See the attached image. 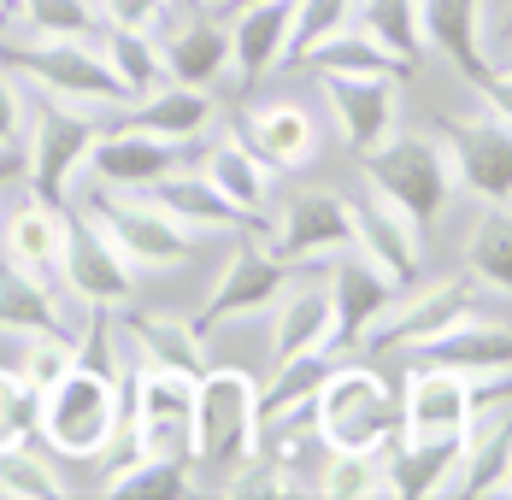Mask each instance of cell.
<instances>
[{"label":"cell","instance_id":"cell-13","mask_svg":"<svg viewBox=\"0 0 512 500\" xmlns=\"http://www.w3.org/2000/svg\"><path fill=\"white\" fill-rule=\"evenodd\" d=\"M124 442L154 459L189 465L195 459V371L136 359V371L124 377Z\"/></svg>","mask_w":512,"mask_h":500},{"label":"cell","instance_id":"cell-19","mask_svg":"<svg viewBox=\"0 0 512 500\" xmlns=\"http://www.w3.org/2000/svg\"><path fill=\"white\" fill-rule=\"evenodd\" d=\"M65 236H71V206L36 195L24 177L6 189L0 200V259L42 277V283H59V259H65Z\"/></svg>","mask_w":512,"mask_h":500},{"label":"cell","instance_id":"cell-41","mask_svg":"<svg viewBox=\"0 0 512 500\" xmlns=\"http://www.w3.org/2000/svg\"><path fill=\"white\" fill-rule=\"evenodd\" d=\"M12 183H18V159H12V153H0V200H6Z\"/></svg>","mask_w":512,"mask_h":500},{"label":"cell","instance_id":"cell-31","mask_svg":"<svg viewBox=\"0 0 512 500\" xmlns=\"http://www.w3.org/2000/svg\"><path fill=\"white\" fill-rule=\"evenodd\" d=\"M301 71H354V77H365V71H401V77H412L407 65L383 48L365 24H342V30H330L324 42H312V48L301 53Z\"/></svg>","mask_w":512,"mask_h":500},{"label":"cell","instance_id":"cell-34","mask_svg":"<svg viewBox=\"0 0 512 500\" xmlns=\"http://www.w3.org/2000/svg\"><path fill=\"white\" fill-rule=\"evenodd\" d=\"M354 24H365L383 48L407 65L412 77L430 65V59H424V36H418V0H359Z\"/></svg>","mask_w":512,"mask_h":500},{"label":"cell","instance_id":"cell-28","mask_svg":"<svg viewBox=\"0 0 512 500\" xmlns=\"http://www.w3.org/2000/svg\"><path fill=\"white\" fill-rule=\"evenodd\" d=\"M148 195H154L165 212H177L183 224H195L201 236H212V242H218V236H230V230H254V224H236V218H230V206L218 200V189L201 177V165H195V159H183L171 177H159Z\"/></svg>","mask_w":512,"mask_h":500},{"label":"cell","instance_id":"cell-11","mask_svg":"<svg viewBox=\"0 0 512 500\" xmlns=\"http://www.w3.org/2000/svg\"><path fill=\"white\" fill-rule=\"evenodd\" d=\"M312 95L324 106V124H330V142L348 153V159H365L377 153L412 112V77L401 71H307Z\"/></svg>","mask_w":512,"mask_h":500},{"label":"cell","instance_id":"cell-6","mask_svg":"<svg viewBox=\"0 0 512 500\" xmlns=\"http://www.w3.org/2000/svg\"><path fill=\"white\" fill-rule=\"evenodd\" d=\"M354 171L371 183V189H383L395 206H407L412 218L430 230V242L448 230V218L465 206L460 177H454V159H448V148L436 142V130H424L418 118H407L377 153L354 159Z\"/></svg>","mask_w":512,"mask_h":500},{"label":"cell","instance_id":"cell-16","mask_svg":"<svg viewBox=\"0 0 512 500\" xmlns=\"http://www.w3.org/2000/svg\"><path fill=\"white\" fill-rule=\"evenodd\" d=\"M342 189H348V212H354V253L371 259L383 277L412 283V277L430 265V230L412 218L407 206H395L383 189H371L359 171Z\"/></svg>","mask_w":512,"mask_h":500},{"label":"cell","instance_id":"cell-26","mask_svg":"<svg viewBox=\"0 0 512 500\" xmlns=\"http://www.w3.org/2000/svg\"><path fill=\"white\" fill-rule=\"evenodd\" d=\"M130 324V342H136V359H154V365H171V371H206V336L201 318L183 306V300H136L124 312Z\"/></svg>","mask_w":512,"mask_h":500},{"label":"cell","instance_id":"cell-40","mask_svg":"<svg viewBox=\"0 0 512 500\" xmlns=\"http://www.w3.org/2000/svg\"><path fill=\"white\" fill-rule=\"evenodd\" d=\"M477 95H483V100H489V106H495V112L512 124V71H501V65H495V71L477 83Z\"/></svg>","mask_w":512,"mask_h":500},{"label":"cell","instance_id":"cell-3","mask_svg":"<svg viewBox=\"0 0 512 500\" xmlns=\"http://www.w3.org/2000/svg\"><path fill=\"white\" fill-rule=\"evenodd\" d=\"M0 59L18 71L24 89L59 100L83 118L112 124L130 106V95L118 89L95 36H36V30H18V24H0Z\"/></svg>","mask_w":512,"mask_h":500},{"label":"cell","instance_id":"cell-17","mask_svg":"<svg viewBox=\"0 0 512 500\" xmlns=\"http://www.w3.org/2000/svg\"><path fill=\"white\" fill-rule=\"evenodd\" d=\"M401 442H460L465 418H471V377L436 359H401Z\"/></svg>","mask_w":512,"mask_h":500},{"label":"cell","instance_id":"cell-39","mask_svg":"<svg viewBox=\"0 0 512 500\" xmlns=\"http://www.w3.org/2000/svg\"><path fill=\"white\" fill-rule=\"evenodd\" d=\"M24 100H30V89H24L18 71L0 59V153H12L18 136H24Z\"/></svg>","mask_w":512,"mask_h":500},{"label":"cell","instance_id":"cell-14","mask_svg":"<svg viewBox=\"0 0 512 500\" xmlns=\"http://www.w3.org/2000/svg\"><path fill=\"white\" fill-rule=\"evenodd\" d=\"M295 265H283L277 253L265 248L259 230H230L218 236V248L206 259L201 295H195V318H242V312H271V300L283 295Z\"/></svg>","mask_w":512,"mask_h":500},{"label":"cell","instance_id":"cell-10","mask_svg":"<svg viewBox=\"0 0 512 500\" xmlns=\"http://www.w3.org/2000/svg\"><path fill=\"white\" fill-rule=\"evenodd\" d=\"M230 124L248 136V148L289 183V177H307L318 171V159L330 153V124H324V106L307 89H271L259 83L254 95H242L230 106Z\"/></svg>","mask_w":512,"mask_h":500},{"label":"cell","instance_id":"cell-21","mask_svg":"<svg viewBox=\"0 0 512 500\" xmlns=\"http://www.w3.org/2000/svg\"><path fill=\"white\" fill-rule=\"evenodd\" d=\"M265 342H271V359H289V353H336V300H330L324 265L289 271L283 295L271 300V312H265Z\"/></svg>","mask_w":512,"mask_h":500},{"label":"cell","instance_id":"cell-18","mask_svg":"<svg viewBox=\"0 0 512 500\" xmlns=\"http://www.w3.org/2000/svg\"><path fill=\"white\" fill-rule=\"evenodd\" d=\"M195 165H201V177L218 189V200L230 206V218L236 224H265V212L277 206V189H283V177L248 148V136L230 124V112H224V124L206 136L201 148H195Z\"/></svg>","mask_w":512,"mask_h":500},{"label":"cell","instance_id":"cell-24","mask_svg":"<svg viewBox=\"0 0 512 500\" xmlns=\"http://www.w3.org/2000/svg\"><path fill=\"white\" fill-rule=\"evenodd\" d=\"M224 112H230V100L212 95V89H189V83H154V89H142V95H130V106L118 112V118H130V124H142V130H154L165 142H177V148H201L206 136L224 124Z\"/></svg>","mask_w":512,"mask_h":500},{"label":"cell","instance_id":"cell-7","mask_svg":"<svg viewBox=\"0 0 512 500\" xmlns=\"http://www.w3.org/2000/svg\"><path fill=\"white\" fill-rule=\"evenodd\" d=\"M312 430H318L324 448L389 453L395 436H401V395L371 359L336 353L324 383L312 389Z\"/></svg>","mask_w":512,"mask_h":500},{"label":"cell","instance_id":"cell-5","mask_svg":"<svg viewBox=\"0 0 512 500\" xmlns=\"http://www.w3.org/2000/svg\"><path fill=\"white\" fill-rule=\"evenodd\" d=\"M259 453V377L242 365H206L195 377V459L189 495H218V483Z\"/></svg>","mask_w":512,"mask_h":500},{"label":"cell","instance_id":"cell-46","mask_svg":"<svg viewBox=\"0 0 512 500\" xmlns=\"http://www.w3.org/2000/svg\"><path fill=\"white\" fill-rule=\"evenodd\" d=\"M212 6H218V0H212Z\"/></svg>","mask_w":512,"mask_h":500},{"label":"cell","instance_id":"cell-38","mask_svg":"<svg viewBox=\"0 0 512 500\" xmlns=\"http://www.w3.org/2000/svg\"><path fill=\"white\" fill-rule=\"evenodd\" d=\"M95 12H101V30H142V36H159L177 6H171V0H95Z\"/></svg>","mask_w":512,"mask_h":500},{"label":"cell","instance_id":"cell-33","mask_svg":"<svg viewBox=\"0 0 512 500\" xmlns=\"http://www.w3.org/2000/svg\"><path fill=\"white\" fill-rule=\"evenodd\" d=\"M12 342V371L42 395V389H53L77 359H83V342L71 336V330H59V324H48V330H24V336H6Z\"/></svg>","mask_w":512,"mask_h":500},{"label":"cell","instance_id":"cell-4","mask_svg":"<svg viewBox=\"0 0 512 500\" xmlns=\"http://www.w3.org/2000/svg\"><path fill=\"white\" fill-rule=\"evenodd\" d=\"M36 442L71 471H95L124 448V389L95 359H77L36 400Z\"/></svg>","mask_w":512,"mask_h":500},{"label":"cell","instance_id":"cell-35","mask_svg":"<svg viewBox=\"0 0 512 500\" xmlns=\"http://www.w3.org/2000/svg\"><path fill=\"white\" fill-rule=\"evenodd\" d=\"M95 42H101V59L112 65V77H118V89H124V95H142V89L165 83V53H159V36H142V30H101Z\"/></svg>","mask_w":512,"mask_h":500},{"label":"cell","instance_id":"cell-29","mask_svg":"<svg viewBox=\"0 0 512 500\" xmlns=\"http://www.w3.org/2000/svg\"><path fill=\"white\" fill-rule=\"evenodd\" d=\"M336 353H289V359H271L265 377H259V430L277 424V418H295L312 412V389L324 383Z\"/></svg>","mask_w":512,"mask_h":500},{"label":"cell","instance_id":"cell-25","mask_svg":"<svg viewBox=\"0 0 512 500\" xmlns=\"http://www.w3.org/2000/svg\"><path fill=\"white\" fill-rule=\"evenodd\" d=\"M324 277H330V300H336V353L365 348L371 324L383 318V306L395 300V289H407V283L383 277L371 259H359L354 248L336 253V259L324 265Z\"/></svg>","mask_w":512,"mask_h":500},{"label":"cell","instance_id":"cell-22","mask_svg":"<svg viewBox=\"0 0 512 500\" xmlns=\"http://www.w3.org/2000/svg\"><path fill=\"white\" fill-rule=\"evenodd\" d=\"M183 159H195V153L154 136V130H142V124H130V118H112L95 136L89 183H106V189H154L159 177H171Z\"/></svg>","mask_w":512,"mask_h":500},{"label":"cell","instance_id":"cell-20","mask_svg":"<svg viewBox=\"0 0 512 500\" xmlns=\"http://www.w3.org/2000/svg\"><path fill=\"white\" fill-rule=\"evenodd\" d=\"M165 77L230 100V24L218 6H177L159 30Z\"/></svg>","mask_w":512,"mask_h":500},{"label":"cell","instance_id":"cell-9","mask_svg":"<svg viewBox=\"0 0 512 500\" xmlns=\"http://www.w3.org/2000/svg\"><path fill=\"white\" fill-rule=\"evenodd\" d=\"M95 136H101V118H83V112H71V106H59V100L30 89V100H24V136H18V148H12L18 177H24L36 195L71 206V200L89 189Z\"/></svg>","mask_w":512,"mask_h":500},{"label":"cell","instance_id":"cell-42","mask_svg":"<svg viewBox=\"0 0 512 500\" xmlns=\"http://www.w3.org/2000/svg\"><path fill=\"white\" fill-rule=\"evenodd\" d=\"M489 495H501V500H512V459H507V465H501V477H495V489H489Z\"/></svg>","mask_w":512,"mask_h":500},{"label":"cell","instance_id":"cell-1","mask_svg":"<svg viewBox=\"0 0 512 500\" xmlns=\"http://www.w3.org/2000/svg\"><path fill=\"white\" fill-rule=\"evenodd\" d=\"M436 83H442V95H424L418 83H407L412 89L407 118L436 130V142L454 159L465 200H512V124L477 95V83H465L442 65H436Z\"/></svg>","mask_w":512,"mask_h":500},{"label":"cell","instance_id":"cell-12","mask_svg":"<svg viewBox=\"0 0 512 500\" xmlns=\"http://www.w3.org/2000/svg\"><path fill=\"white\" fill-rule=\"evenodd\" d=\"M265 248L277 253L283 265H330L336 253L354 248V212H348V189L342 183H307L289 177V189H277V206L259 224Z\"/></svg>","mask_w":512,"mask_h":500},{"label":"cell","instance_id":"cell-30","mask_svg":"<svg viewBox=\"0 0 512 500\" xmlns=\"http://www.w3.org/2000/svg\"><path fill=\"white\" fill-rule=\"evenodd\" d=\"M77 471L59 465L42 442H18L0 453V500H71Z\"/></svg>","mask_w":512,"mask_h":500},{"label":"cell","instance_id":"cell-45","mask_svg":"<svg viewBox=\"0 0 512 500\" xmlns=\"http://www.w3.org/2000/svg\"><path fill=\"white\" fill-rule=\"evenodd\" d=\"M171 6H212V0H171Z\"/></svg>","mask_w":512,"mask_h":500},{"label":"cell","instance_id":"cell-23","mask_svg":"<svg viewBox=\"0 0 512 500\" xmlns=\"http://www.w3.org/2000/svg\"><path fill=\"white\" fill-rule=\"evenodd\" d=\"M483 12H489V0H418L424 59L465 77V83H483L495 71L489 65V36H483Z\"/></svg>","mask_w":512,"mask_h":500},{"label":"cell","instance_id":"cell-44","mask_svg":"<svg viewBox=\"0 0 512 500\" xmlns=\"http://www.w3.org/2000/svg\"><path fill=\"white\" fill-rule=\"evenodd\" d=\"M0 24H12V0H0Z\"/></svg>","mask_w":512,"mask_h":500},{"label":"cell","instance_id":"cell-15","mask_svg":"<svg viewBox=\"0 0 512 500\" xmlns=\"http://www.w3.org/2000/svg\"><path fill=\"white\" fill-rule=\"evenodd\" d=\"M59 289L95 312H130L142 300V277L130 271V259L118 248V236L101 224V212L77 195L71 200V236L59 259Z\"/></svg>","mask_w":512,"mask_h":500},{"label":"cell","instance_id":"cell-27","mask_svg":"<svg viewBox=\"0 0 512 500\" xmlns=\"http://www.w3.org/2000/svg\"><path fill=\"white\" fill-rule=\"evenodd\" d=\"M460 224V271L489 300L512 306V200H465Z\"/></svg>","mask_w":512,"mask_h":500},{"label":"cell","instance_id":"cell-32","mask_svg":"<svg viewBox=\"0 0 512 500\" xmlns=\"http://www.w3.org/2000/svg\"><path fill=\"white\" fill-rule=\"evenodd\" d=\"M312 495H318V500H389V471H383V453L324 448L318 471H312Z\"/></svg>","mask_w":512,"mask_h":500},{"label":"cell","instance_id":"cell-2","mask_svg":"<svg viewBox=\"0 0 512 500\" xmlns=\"http://www.w3.org/2000/svg\"><path fill=\"white\" fill-rule=\"evenodd\" d=\"M83 200L101 212V224L118 236V248L130 259V271L148 283H195L201 289L206 259H212V236H201L195 224H183L177 212H165L148 189H106V183H89Z\"/></svg>","mask_w":512,"mask_h":500},{"label":"cell","instance_id":"cell-43","mask_svg":"<svg viewBox=\"0 0 512 500\" xmlns=\"http://www.w3.org/2000/svg\"><path fill=\"white\" fill-rule=\"evenodd\" d=\"M489 65H501V71H512V48H501L495 59H489Z\"/></svg>","mask_w":512,"mask_h":500},{"label":"cell","instance_id":"cell-37","mask_svg":"<svg viewBox=\"0 0 512 500\" xmlns=\"http://www.w3.org/2000/svg\"><path fill=\"white\" fill-rule=\"evenodd\" d=\"M36 400L42 395L12 365H0V453L18 442H36Z\"/></svg>","mask_w":512,"mask_h":500},{"label":"cell","instance_id":"cell-36","mask_svg":"<svg viewBox=\"0 0 512 500\" xmlns=\"http://www.w3.org/2000/svg\"><path fill=\"white\" fill-rule=\"evenodd\" d=\"M12 24L36 36H101L95 0H12Z\"/></svg>","mask_w":512,"mask_h":500},{"label":"cell","instance_id":"cell-8","mask_svg":"<svg viewBox=\"0 0 512 500\" xmlns=\"http://www.w3.org/2000/svg\"><path fill=\"white\" fill-rule=\"evenodd\" d=\"M495 300L483 295L460 265L454 271H418L407 289H395V300L383 306V318L371 324L365 348L359 353H377V359H412L418 348L442 342L454 324H465L471 312H483Z\"/></svg>","mask_w":512,"mask_h":500}]
</instances>
